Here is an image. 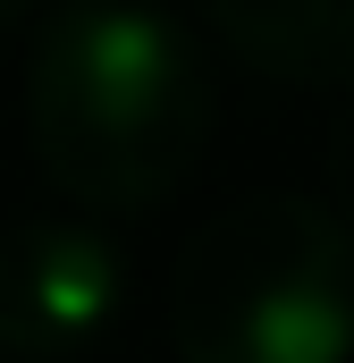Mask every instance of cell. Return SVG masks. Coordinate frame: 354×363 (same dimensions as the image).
Instances as JSON below:
<instances>
[{"mask_svg":"<svg viewBox=\"0 0 354 363\" xmlns=\"http://www.w3.org/2000/svg\"><path fill=\"white\" fill-rule=\"evenodd\" d=\"M25 135L68 203L152 211L211 144L202 51L152 0H68L25 68Z\"/></svg>","mask_w":354,"mask_h":363,"instance_id":"obj_1","label":"cell"},{"mask_svg":"<svg viewBox=\"0 0 354 363\" xmlns=\"http://www.w3.org/2000/svg\"><path fill=\"white\" fill-rule=\"evenodd\" d=\"M177 363H354V228L312 194L228 203L169 279Z\"/></svg>","mask_w":354,"mask_h":363,"instance_id":"obj_2","label":"cell"},{"mask_svg":"<svg viewBox=\"0 0 354 363\" xmlns=\"http://www.w3.org/2000/svg\"><path fill=\"white\" fill-rule=\"evenodd\" d=\"M127 262L93 220H25L0 237V355L76 363L118 330Z\"/></svg>","mask_w":354,"mask_h":363,"instance_id":"obj_3","label":"cell"},{"mask_svg":"<svg viewBox=\"0 0 354 363\" xmlns=\"http://www.w3.org/2000/svg\"><path fill=\"white\" fill-rule=\"evenodd\" d=\"M245 68L278 85H354V0H202Z\"/></svg>","mask_w":354,"mask_h":363,"instance_id":"obj_4","label":"cell"},{"mask_svg":"<svg viewBox=\"0 0 354 363\" xmlns=\"http://www.w3.org/2000/svg\"><path fill=\"white\" fill-rule=\"evenodd\" d=\"M329 186H338V203H346L338 220L354 228V101L338 110V127H329Z\"/></svg>","mask_w":354,"mask_h":363,"instance_id":"obj_5","label":"cell"},{"mask_svg":"<svg viewBox=\"0 0 354 363\" xmlns=\"http://www.w3.org/2000/svg\"><path fill=\"white\" fill-rule=\"evenodd\" d=\"M42 0H0V26H17V17H34Z\"/></svg>","mask_w":354,"mask_h":363,"instance_id":"obj_6","label":"cell"}]
</instances>
